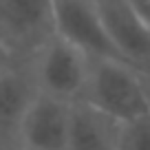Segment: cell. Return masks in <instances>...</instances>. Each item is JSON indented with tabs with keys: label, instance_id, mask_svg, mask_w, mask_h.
<instances>
[{
	"label": "cell",
	"instance_id": "cell-1",
	"mask_svg": "<svg viewBox=\"0 0 150 150\" xmlns=\"http://www.w3.org/2000/svg\"><path fill=\"white\" fill-rule=\"evenodd\" d=\"M77 102L122 124L150 112V91L146 77L128 64L108 57H88V73Z\"/></svg>",
	"mask_w": 150,
	"mask_h": 150
},
{
	"label": "cell",
	"instance_id": "cell-2",
	"mask_svg": "<svg viewBox=\"0 0 150 150\" xmlns=\"http://www.w3.org/2000/svg\"><path fill=\"white\" fill-rule=\"evenodd\" d=\"M40 93L62 102H77L88 73V55L62 38L53 35L27 62Z\"/></svg>",
	"mask_w": 150,
	"mask_h": 150
},
{
	"label": "cell",
	"instance_id": "cell-3",
	"mask_svg": "<svg viewBox=\"0 0 150 150\" xmlns=\"http://www.w3.org/2000/svg\"><path fill=\"white\" fill-rule=\"evenodd\" d=\"M53 35V0H0V49L13 62H29Z\"/></svg>",
	"mask_w": 150,
	"mask_h": 150
},
{
	"label": "cell",
	"instance_id": "cell-4",
	"mask_svg": "<svg viewBox=\"0 0 150 150\" xmlns=\"http://www.w3.org/2000/svg\"><path fill=\"white\" fill-rule=\"evenodd\" d=\"M108 40L119 60L150 80V29L128 0H95Z\"/></svg>",
	"mask_w": 150,
	"mask_h": 150
},
{
	"label": "cell",
	"instance_id": "cell-5",
	"mask_svg": "<svg viewBox=\"0 0 150 150\" xmlns=\"http://www.w3.org/2000/svg\"><path fill=\"white\" fill-rule=\"evenodd\" d=\"M53 31L88 57L119 60L102 24L95 0H53Z\"/></svg>",
	"mask_w": 150,
	"mask_h": 150
},
{
	"label": "cell",
	"instance_id": "cell-6",
	"mask_svg": "<svg viewBox=\"0 0 150 150\" xmlns=\"http://www.w3.org/2000/svg\"><path fill=\"white\" fill-rule=\"evenodd\" d=\"M71 104L38 91L20 126L24 150H66Z\"/></svg>",
	"mask_w": 150,
	"mask_h": 150
},
{
	"label": "cell",
	"instance_id": "cell-7",
	"mask_svg": "<svg viewBox=\"0 0 150 150\" xmlns=\"http://www.w3.org/2000/svg\"><path fill=\"white\" fill-rule=\"evenodd\" d=\"M35 93L27 62H13L0 73V144L20 146V126Z\"/></svg>",
	"mask_w": 150,
	"mask_h": 150
},
{
	"label": "cell",
	"instance_id": "cell-8",
	"mask_svg": "<svg viewBox=\"0 0 150 150\" xmlns=\"http://www.w3.org/2000/svg\"><path fill=\"white\" fill-rule=\"evenodd\" d=\"M117 122L84 102L71 104L66 150H115Z\"/></svg>",
	"mask_w": 150,
	"mask_h": 150
},
{
	"label": "cell",
	"instance_id": "cell-9",
	"mask_svg": "<svg viewBox=\"0 0 150 150\" xmlns=\"http://www.w3.org/2000/svg\"><path fill=\"white\" fill-rule=\"evenodd\" d=\"M115 150H150V112L119 124Z\"/></svg>",
	"mask_w": 150,
	"mask_h": 150
},
{
	"label": "cell",
	"instance_id": "cell-10",
	"mask_svg": "<svg viewBox=\"0 0 150 150\" xmlns=\"http://www.w3.org/2000/svg\"><path fill=\"white\" fill-rule=\"evenodd\" d=\"M128 5L137 11V16H139V18L144 20V24L150 29V0H128Z\"/></svg>",
	"mask_w": 150,
	"mask_h": 150
},
{
	"label": "cell",
	"instance_id": "cell-11",
	"mask_svg": "<svg viewBox=\"0 0 150 150\" xmlns=\"http://www.w3.org/2000/svg\"><path fill=\"white\" fill-rule=\"evenodd\" d=\"M13 64V60H11L9 55H7L5 51H2V49H0V73H2V71L7 69V66H11Z\"/></svg>",
	"mask_w": 150,
	"mask_h": 150
},
{
	"label": "cell",
	"instance_id": "cell-12",
	"mask_svg": "<svg viewBox=\"0 0 150 150\" xmlns=\"http://www.w3.org/2000/svg\"><path fill=\"white\" fill-rule=\"evenodd\" d=\"M0 150H24V148L18 144H0Z\"/></svg>",
	"mask_w": 150,
	"mask_h": 150
},
{
	"label": "cell",
	"instance_id": "cell-13",
	"mask_svg": "<svg viewBox=\"0 0 150 150\" xmlns=\"http://www.w3.org/2000/svg\"><path fill=\"white\" fill-rule=\"evenodd\" d=\"M148 91H150V80H148Z\"/></svg>",
	"mask_w": 150,
	"mask_h": 150
}]
</instances>
